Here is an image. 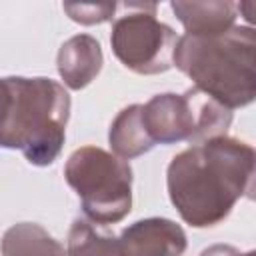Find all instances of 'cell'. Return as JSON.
Masks as SVG:
<instances>
[{
  "label": "cell",
  "instance_id": "cell-6",
  "mask_svg": "<svg viewBox=\"0 0 256 256\" xmlns=\"http://www.w3.org/2000/svg\"><path fill=\"white\" fill-rule=\"evenodd\" d=\"M136 12L122 14L112 24L114 56L136 74H162L174 66L176 32L156 18V4H130Z\"/></svg>",
  "mask_w": 256,
  "mask_h": 256
},
{
  "label": "cell",
  "instance_id": "cell-7",
  "mask_svg": "<svg viewBox=\"0 0 256 256\" xmlns=\"http://www.w3.org/2000/svg\"><path fill=\"white\" fill-rule=\"evenodd\" d=\"M122 256H182L188 240L180 224L168 218H144L122 230Z\"/></svg>",
  "mask_w": 256,
  "mask_h": 256
},
{
  "label": "cell",
  "instance_id": "cell-12",
  "mask_svg": "<svg viewBox=\"0 0 256 256\" xmlns=\"http://www.w3.org/2000/svg\"><path fill=\"white\" fill-rule=\"evenodd\" d=\"M66 256H122L114 236L100 234L90 222L76 218L68 232Z\"/></svg>",
  "mask_w": 256,
  "mask_h": 256
},
{
  "label": "cell",
  "instance_id": "cell-2",
  "mask_svg": "<svg viewBox=\"0 0 256 256\" xmlns=\"http://www.w3.org/2000/svg\"><path fill=\"white\" fill-rule=\"evenodd\" d=\"M2 92V148L20 150L34 166H50L66 140L70 94L62 84L44 76H6Z\"/></svg>",
  "mask_w": 256,
  "mask_h": 256
},
{
  "label": "cell",
  "instance_id": "cell-1",
  "mask_svg": "<svg viewBox=\"0 0 256 256\" xmlns=\"http://www.w3.org/2000/svg\"><path fill=\"white\" fill-rule=\"evenodd\" d=\"M256 150L236 138L216 136L178 152L166 170L168 196L194 228L220 224L246 194Z\"/></svg>",
  "mask_w": 256,
  "mask_h": 256
},
{
  "label": "cell",
  "instance_id": "cell-5",
  "mask_svg": "<svg viewBox=\"0 0 256 256\" xmlns=\"http://www.w3.org/2000/svg\"><path fill=\"white\" fill-rule=\"evenodd\" d=\"M144 126L154 144L194 142L202 144L226 136L232 124V110L196 86L184 94L164 92L144 104Z\"/></svg>",
  "mask_w": 256,
  "mask_h": 256
},
{
  "label": "cell",
  "instance_id": "cell-14",
  "mask_svg": "<svg viewBox=\"0 0 256 256\" xmlns=\"http://www.w3.org/2000/svg\"><path fill=\"white\" fill-rule=\"evenodd\" d=\"M200 256H256V250L240 252L238 248L228 246V244H214V246L204 248V250L200 252Z\"/></svg>",
  "mask_w": 256,
  "mask_h": 256
},
{
  "label": "cell",
  "instance_id": "cell-16",
  "mask_svg": "<svg viewBox=\"0 0 256 256\" xmlns=\"http://www.w3.org/2000/svg\"><path fill=\"white\" fill-rule=\"evenodd\" d=\"M244 196L250 198V200H256V166H254V172H252V178L248 182V188H246V194Z\"/></svg>",
  "mask_w": 256,
  "mask_h": 256
},
{
  "label": "cell",
  "instance_id": "cell-9",
  "mask_svg": "<svg viewBox=\"0 0 256 256\" xmlns=\"http://www.w3.org/2000/svg\"><path fill=\"white\" fill-rule=\"evenodd\" d=\"M176 18L190 36H216L236 26L238 4L230 0H174L170 2Z\"/></svg>",
  "mask_w": 256,
  "mask_h": 256
},
{
  "label": "cell",
  "instance_id": "cell-10",
  "mask_svg": "<svg viewBox=\"0 0 256 256\" xmlns=\"http://www.w3.org/2000/svg\"><path fill=\"white\" fill-rule=\"evenodd\" d=\"M144 104H130L118 112V116L110 124L108 142L112 152L122 160H132L152 150L156 144L152 142L146 126H144Z\"/></svg>",
  "mask_w": 256,
  "mask_h": 256
},
{
  "label": "cell",
  "instance_id": "cell-13",
  "mask_svg": "<svg viewBox=\"0 0 256 256\" xmlns=\"http://www.w3.org/2000/svg\"><path fill=\"white\" fill-rule=\"evenodd\" d=\"M62 8L70 20L84 24V26L102 24L110 20L116 12L114 2H64Z\"/></svg>",
  "mask_w": 256,
  "mask_h": 256
},
{
  "label": "cell",
  "instance_id": "cell-8",
  "mask_svg": "<svg viewBox=\"0 0 256 256\" xmlns=\"http://www.w3.org/2000/svg\"><path fill=\"white\" fill-rule=\"evenodd\" d=\"M104 56L100 42L90 34H76L68 38L56 56L60 78L70 90L86 88L102 70Z\"/></svg>",
  "mask_w": 256,
  "mask_h": 256
},
{
  "label": "cell",
  "instance_id": "cell-11",
  "mask_svg": "<svg viewBox=\"0 0 256 256\" xmlns=\"http://www.w3.org/2000/svg\"><path fill=\"white\" fill-rule=\"evenodd\" d=\"M2 256H66V252L40 224L18 222L4 232Z\"/></svg>",
  "mask_w": 256,
  "mask_h": 256
},
{
  "label": "cell",
  "instance_id": "cell-3",
  "mask_svg": "<svg viewBox=\"0 0 256 256\" xmlns=\"http://www.w3.org/2000/svg\"><path fill=\"white\" fill-rule=\"evenodd\" d=\"M174 66L198 90L234 110L256 100V28L232 26L216 36H180Z\"/></svg>",
  "mask_w": 256,
  "mask_h": 256
},
{
  "label": "cell",
  "instance_id": "cell-4",
  "mask_svg": "<svg viewBox=\"0 0 256 256\" xmlns=\"http://www.w3.org/2000/svg\"><path fill=\"white\" fill-rule=\"evenodd\" d=\"M68 186L78 194L82 212L94 224L108 226L132 208V168L126 160L98 146L74 150L64 166Z\"/></svg>",
  "mask_w": 256,
  "mask_h": 256
},
{
  "label": "cell",
  "instance_id": "cell-15",
  "mask_svg": "<svg viewBox=\"0 0 256 256\" xmlns=\"http://www.w3.org/2000/svg\"><path fill=\"white\" fill-rule=\"evenodd\" d=\"M238 12L242 14V18L248 24L256 26V0H242V2H238Z\"/></svg>",
  "mask_w": 256,
  "mask_h": 256
}]
</instances>
